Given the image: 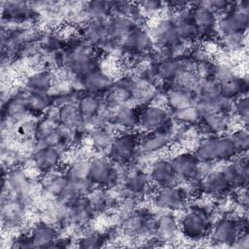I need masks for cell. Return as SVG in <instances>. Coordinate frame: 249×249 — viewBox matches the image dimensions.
<instances>
[{
	"instance_id": "18",
	"label": "cell",
	"mask_w": 249,
	"mask_h": 249,
	"mask_svg": "<svg viewBox=\"0 0 249 249\" xmlns=\"http://www.w3.org/2000/svg\"><path fill=\"white\" fill-rule=\"evenodd\" d=\"M135 84L128 79H122L113 83L107 93V102L115 107L127 105L132 100V92Z\"/></svg>"
},
{
	"instance_id": "46",
	"label": "cell",
	"mask_w": 249,
	"mask_h": 249,
	"mask_svg": "<svg viewBox=\"0 0 249 249\" xmlns=\"http://www.w3.org/2000/svg\"><path fill=\"white\" fill-rule=\"evenodd\" d=\"M203 6H205L206 8L210 9L212 12H214L215 14L217 13H226L228 12L231 7V3L228 2V1H223V0H215V1H205V2H200Z\"/></svg>"
},
{
	"instance_id": "29",
	"label": "cell",
	"mask_w": 249,
	"mask_h": 249,
	"mask_svg": "<svg viewBox=\"0 0 249 249\" xmlns=\"http://www.w3.org/2000/svg\"><path fill=\"white\" fill-rule=\"evenodd\" d=\"M202 125L210 134H225L231 125V119L227 112H216L201 117Z\"/></svg>"
},
{
	"instance_id": "3",
	"label": "cell",
	"mask_w": 249,
	"mask_h": 249,
	"mask_svg": "<svg viewBox=\"0 0 249 249\" xmlns=\"http://www.w3.org/2000/svg\"><path fill=\"white\" fill-rule=\"evenodd\" d=\"M242 231H247L246 215L240 218L225 215L213 223L209 237L215 244L231 246Z\"/></svg>"
},
{
	"instance_id": "45",
	"label": "cell",
	"mask_w": 249,
	"mask_h": 249,
	"mask_svg": "<svg viewBox=\"0 0 249 249\" xmlns=\"http://www.w3.org/2000/svg\"><path fill=\"white\" fill-rule=\"evenodd\" d=\"M77 245L80 248H97L102 245V239L97 234H88L81 237Z\"/></svg>"
},
{
	"instance_id": "10",
	"label": "cell",
	"mask_w": 249,
	"mask_h": 249,
	"mask_svg": "<svg viewBox=\"0 0 249 249\" xmlns=\"http://www.w3.org/2000/svg\"><path fill=\"white\" fill-rule=\"evenodd\" d=\"M226 180L228 181L231 190H239L247 187L249 164L245 155L236 157L233 160L227 161L221 168Z\"/></svg>"
},
{
	"instance_id": "42",
	"label": "cell",
	"mask_w": 249,
	"mask_h": 249,
	"mask_svg": "<svg viewBox=\"0 0 249 249\" xmlns=\"http://www.w3.org/2000/svg\"><path fill=\"white\" fill-rule=\"evenodd\" d=\"M231 111L239 120L240 125L247 126L249 120V99L247 94L241 95L232 101Z\"/></svg>"
},
{
	"instance_id": "43",
	"label": "cell",
	"mask_w": 249,
	"mask_h": 249,
	"mask_svg": "<svg viewBox=\"0 0 249 249\" xmlns=\"http://www.w3.org/2000/svg\"><path fill=\"white\" fill-rule=\"evenodd\" d=\"M89 160H77L69 166L66 175L71 180H89Z\"/></svg>"
},
{
	"instance_id": "38",
	"label": "cell",
	"mask_w": 249,
	"mask_h": 249,
	"mask_svg": "<svg viewBox=\"0 0 249 249\" xmlns=\"http://www.w3.org/2000/svg\"><path fill=\"white\" fill-rule=\"evenodd\" d=\"M7 183L18 196H23L29 190L30 184L28 178L21 170H13L7 177Z\"/></svg>"
},
{
	"instance_id": "2",
	"label": "cell",
	"mask_w": 249,
	"mask_h": 249,
	"mask_svg": "<svg viewBox=\"0 0 249 249\" xmlns=\"http://www.w3.org/2000/svg\"><path fill=\"white\" fill-rule=\"evenodd\" d=\"M213 223L211 211L207 207L193 205L180 219V232L190 240H201L209 235Z\"/></svg>"
},
{
	"instance_id": "32",
	"label": "cell",
	"mask_w": 249,
	"mask_h": 249,
	"mask_svg": "<svg viewBox=\"0 0 249 249\" xmlns=\"http://www.w3.org/2000/svg\"><path fill=\"white\" fill-rule=\"evenodd\" d=\"M102 102L99 96L85 93L77 102V106L84 120V124L91 123L97 116V113L101 107Z\"/></svg>"
},
{
	"instance_id": "21",
	"label": "cell",
	"mask_w": 249,
	"mask_h": 249,
	"mask_svg": "<svg viewBox=\"0 0 249 249\" xmlns=\"http://www.w3.org/2000/svg\"><path fill=\"white\" fill-rule=\"evenodd\" d=\"M151 36L155 43L166 49H170L179 41L174 24L170 18L158 21L152 30Z\"/></svg>"
},
{
	"instance_id": "27",
	"label": "cell",
	"mask_w": 249,
	"mask_h": 249,
	"mask_svg": "<svg viewBox=\"0 0 249 249\" xmlns=\"http://www.w3.org/2000/svg\"><path fill=\"white\" fill-rule=\"evenodd\" d=\"M43 186L49 195L56 197L57 199L64 200L69 186V178L66 174L62 175L60 173L50 172L46 174Z\"/></svg>"
},
{
	"instance_id": "15",
	"label": "cell",
	"mask_w": 249,
	"mask_h": 249,
	"mask_svg": "<svg viewBox=\"0 0 249 249\" xmlns=\"http://www.w3.org/2000/svg\"><path fill=\"white\" fill-rule=\"evenodd\" d=\"M60 159L59 149L50 146H41L32 155V161L35 168L45 174L53 172L59 164Z\"/></svg>"
},
{
	"instance_id": "9",
	"label": "cell",
	"mask_w": 249,
	"mask_h": 249,
	"mask_svg": "<svg viewBox=\"0 0 249 249\" xmlns=\"http://www.w3.org/2000/svg\"><path fill=\"white\" fill-rule=\"evenodd\" d=\"M175 175L180 180L194 181L200 176V161L194 152L182 151L170 159Z\"/></svg>"
},
{
	"instance_id": "12",
	"label": "cell",
	"mask_w": 249,
	"mask_h": 249,
	"mask_svg": "<svg viewBox=\"0 0 249 249\" xmlns=\"http://www.w3.org/2000/svg\"><path fill=\"white\" fill-rule=\"evenodd\" d=\"M187 201V195L184 189L176 186H162L156 190L155 203L158 208L163 211H176L182 209Z\"/></svg>"
},
{
	"instance_id": "37",
	"label": "cell",
	"mask_w": 249,
	"mask_h": 249,
	"mask_svg": "<svg viewBox=\"0 0 249 249\" xmlns=\"http://www.w3.org/2000/svg\"><path fill=\"white\" fill-rule=\"evenodd\" d=\"M25 95L28 109L31 112H44L50 107L53 102L52 97L49 95V92L28 91V93Z\"/></svg>"
},
{
	"instance_id": "1",
	"label": "cell",
	"mask_w": 249,
	"mask_h": 249,
	"mask_svg": "<svg viewBox=\"0 0 249 249\" xmlns=\"http://www.w3.org/2000/svg\"><path fill=\"white\" fill-rule=\"evenodd\" d=\"M194 154L200 163L227 162L239 153L229 135L209 134L198 140Z\"/></svg>"
},
{
	"instance_id": "44",
	"label": "cell",
	"mask_w": 249,
	"mask_h": 249,
	"mask_svg": "<svg viewBox=\"0 0 249 249\" xmlns=\"http://www.w3.org/2000/svg\"><path fill=\"white\" fill-rule=\"evenodd\" d=\"M246 32L222 35V44L227 50L236 52L241 50L246 45Z\"/></svg>"
},
{
	"instance_id": "17",
	"label": "cell",
	"mask_w": 249,
	"mask_h": 249,
	"mask_svg": "<svg viewBox=\"0 0 249 249\" xmlns=\"http://www.w3.org/2000/svg\"><path fill=\"white\" fill-rule=\"evenodd\" d=\"M170 19L174 24L179 40L191 42L199 38L197 29L191 17V9L186 10L184 7L179 9Z\"/></svg>"
},
{
	"instance_id": "25",
	"label": "cell",
	"mask_w": 249,
	"mask_h": 249,
	"mask_svg": "<svg viewBox=\"0 0 249 249\" xmlns=\"http://www.w3.org/2000/svg\"><path fill=\"white\" fill-rule=\"evenodd\" d=\"M56 119L59 124L68 130L76 129L84 124V120L77 103H65L61 105L57 110Z\"/></svg>"
},
{
	"instance_id": "33",
	"label": "cell",
	"mask_w": 249,
	"mask_h": 249,
	"mask_svg": "<svg viewBox=\"0 0 249 249\" xmlns=\"http://www.w3.org/2000/svg\"><path fill=\"white\" fill-rule=\"evenodd\" d=\"M89 136L94 149L97 151H107V153L115 137V135H113L110 130L98 124L90 128Z\"/></svg>"
},
{
	"instance_id": "36",
	"label": "cell",
	"mask_w": 249,
	"mask_h": 249,
	"mask_svg": "<svg viewBox=\"0 0 249 249\" xmlns=\"http://www.w3.org/2000/svg\"><path fill=\"white\" fill-rule=\"evenodd\" d=\"M53 78L47 71H41L31 75L26 83L28 91L34 92H49L52 88Z\"/></svg>"
},
{
	"instance_id": "40",
	"label": "cell",
	"mask_w": 249,
	"mask_h": 249,
	"mask_svg": "<svg viewBox=\"0 0 249 249\" xmlns=\"http://www.w3.org/2000/svg\"><path fill=\"white\" fill-rule=\"evenodd\" d=\"M173 117L182 124L195 125L201 123V115L199 114L196 107L192 104L182 110L173 113Z\"/></svg>"
},
{
	"instance_id": "7",
	"label": "cell",
	"mask_w": 249,
	"mask_h": 249,
	"mask_svg": "<svg viewBox=\"0 0 249 249\" xmlns=\"http://www.w3.org/2000/svg\"><path fill=\"white\" fill-rule=\"evenodd\" d=\"M117 163L109 157L98 156L89 160V179L93 186L106 188L117 183Z\"/></svg>"
},
{
	"instance_id": "6",
	"label": "cell",
	"mask_w": 249,
	"mask_h": 249,
	"mask_svg": "<svg viewBox=\"0 0 249 249\" xmlns=\"http://www.w3.org/2000/svg\"><path fill=\"white\" fill-rule=\"evenodd\" d=\"M140 140L131 130L115 135L108 151V157L116 163H128L136 156Z\"/></svg>"
},
{
	"instance_id": "13",
	"label": "cell",
	"mask_w": 249,
	"mask_h": 249,
	"mask_svg": "<svg viewBox=\"0 0 249 249\" xmlns=\"http://www.w3.org/2000/svg\"><path fill=\"white\" fill-rule=\"evenodd\" d=\"M191 17L197 29L199 38L209 37L217 30V16L200 2L191 8Z\"/></svg>"
},
{
	"instance_id": "26",
	"label": "cell",
	"mask_w": 249,
	"mask_h": 249,
	"mask_svg": "<svg viewBox=\"0 0 249 249\" xmlns=\"http://www.w3.org/2000/svg\"><path fill=\"white\" fill-rule=\"evenodd\" d=\"M195 96L192 92L177 87L170 88L165 94V102L167 108L172 111V113L182 110L188 106L194 104Z\"/></svg>"
},
{
	"instance_id": "24",
	"label": "cell",
	"mask_w": 249,
	"mask_h": 249,
	"mask_svg": "<svg viewBox=\"0 0 249 249\" xmlns=\"http://www.w3.org/2000/svg\"><path fill=\"white\" fill-rule=\"evenodd\" d=\"M134 20L125 15H119L109 20V40L110 42L123 43L126 36L136 27Z\"/></svg>"
},
{
	"instance_id": "30",
	"label": "cell",
	"mask_w": 249,
	"mask_h": 249,
	"mask_svg": "<svg viewBox=\"0 0 249 249\" xmlns=\"http://www.w3.org/2000/svg\"><path fill=\"white\" fill-rule=\"evenodd\" d=\"M149 179V175H147L144 171H131L124 180L125 191L132 196H145L150 188Z\"/></svg>"
},
{
	"instance_id": "47",
	"label": "cell",
	"mask_w": 249,
	"mask_h": 249,
	"mask_svg": "<svg viewBox=\"0 0 249 249\" xmlns=\"http://www.w3.org/2000/svg\"><path fill=\"white\" fill-rule=\"evenodd\" d=\"M235 202L236 205L239 207L241 211V215H246L248 210V193H247V187L239 189L236 191V196H235Z\"/></svg>"
},
{
	"instance_id": "8",
	"label": "cell",
	"mask_w": 249,
	"mask_h": 249,
	"mask_svg": "<svg viewBox=\"0 0 249 249\" xmlns=\"http://www.w3.org/2000/svg\"><path fill=\"white\" fill-rule=\"evenodd\" d=\"M66 64L74 74L84 77L95 69V56L89 46L73 47L65 57Z\"/></svg>"
},
{
	"instance_id": "4",
	"label": "cell",
	"mask_w": 249,
	"mask_h": 249,
	"mask_svg": "<svg viewBox=\"0 0 249 249\" xmlns=\"http://www.w3.org/2000/svg\"><path fill=\"white\" fill-rule=\"evenodd\" d=\"M139 126L148 132H172L169 109L160 104L150 103L139 113Z\"/></svg>"
},
{
	"instance_id": "5",
	"label": "cell",
	"mask_w": 249,
	"mask_h": 249,
	"mask_svg": "<svg viewBox=\"0 0 249 249\" xmlns=\"http://www.w3.org/2000/svg\"><path fill=\"white\" fill-rule=\"evenodd\" d=\"M249 22V2L231 3V9L217 21V30L222 35L246 32Z\"/></svg>"
},
{
	"instance_id": "14",
	"label": "cell",
	"mask_w": 249,
	"mask_h": 249,
	"mask_svg": "<svg viewBox=\"0 0 249 249\" xmlns=\"http://www.w3.org/2000/svg\"><path fill=\"white\" fill-rule=\"evenodd\" d=\"M149 178L158 187L176 186L180 179L175 175L170 160L157 159L149 168Z\"/></svg>"
},
{
	"instance_id": "20",
	"label": "cell",
	"mask_w": 249,
	"mask_h": 249,
	"mask_svg": "<svg viewBox=\"0 0 249 249\" xmlns=\"http://www.w3.org/2000/svg\"><path fill=\"white\" fill-rule=\"evenodd\" d=\"M159 241H170L179 232V222L170 211H165L155 221V231Z\"/></svg>"
},
{
	"instance_id": "41",
	"label": "cell",
	"mask_w": 249,
	"mask_h": 249,
	"mask_svg": "<svg viewBox=\"0 0 249 249\" xmlns=\"http://www.w3.org/2000/svg\"><path fill=\"white\" fill-rule=\"evenodd\" d=\"M228 135L232 140L238 153L241 155H245L249 147V132L247 126H237Z\"/></svg>"
},
{
	"instance_id": "39",
	"label": "cell",
	"mask_w": 249,
	"mask_h": 249,
	"mask_svg": "<svg viewBox=\"0 0 249 249\" xmlns=\"http://www.w3.org/2000/svg\"><path fill=\"white\" fill-rule=\"evenodd\" d=\"M29 112L27 102H26V95L25 94H17L13 98L9 100L7 103V115L11 118L19 119L25 116Z\"/></svg>"
},
{
	"instance_id": "28",
	"label": "cell",
	"mask_w": 249,
	"mask_h": 249,
	"mask_svg": "<svg viewBox=\"0 0 249 249\" xmlns=\"http://www.w3.org/2000/svg\"><path fill=\"white\" fill-rule=\"evenodd\" d=\"M171 141V133L168 132H148L139 143V150L146 154L151 155L164 149Z\"/></svg>"
},
{
	"instance_id": "16",
	"label": "cell",
	"mask_w": 249,
	"mask_h": 249,
	"mask_svg": "<svg viewBox=\"0 0 249 249\" xmlns=\"http://www.w3.org/2000/svg\"><path fill=\"white\" fill-rule=\"evenodd\" d=\"M124 48L135 54H147L154 47V40L147 31L135 27L122 43Z\"/></svg>"
},
{
	"instance_id": "22",
	"label": "cell",
	"mask_w": 249,
	"mask_h": 249,
	"mask_svg": "<svg viewBox=\"0 0 249 249\" xmlns=\"http://www.w3.org/2000/svg\"><path fill=\"white\" fill-rule=\"evenodd\" d=\"M113 82L104 72L97 69L89 72L82 77V86L86 93L99 96L103 92H107Z\"/></svg>"
},
{
	"instance_id": "35",
	"label": "cell",
	"mask_w": 249,
	"mask_h": 249,
	"mask_svg": "<svg viewBox=\"0 0 249 249\" xmlns=\"http://www.w3.org/2000/svg\"><path fill=\"white\" fill-rule=\"evenodd\" d=\"M32 8L24 2H5L3 15L9 19H26L32 15Z\"/></svg>"
},
{
	"instance_id": "23",
	"label": "cell",
	"mask_w": 249,
	"mask_h": 249,
	"mask_svg": "<svg viewBox=\"0 0 249 249\" xmlns=\"http://www.w3.org/2000/svg\"><path fill=\"white\" fill-rule=\"evenodd\" d=\"M220 95L233 101L235 98L247 94L248 81L246 77L234 75L229 79L218 82Z\"/></svg>"
},
{
	"instance_id": "31",
	"label": "cell",
	"mask_w": 249,
	"mask_h": 249,
	"mask_svg": "<svg viewBox=\"0 0 249 249\" xmlns=\"http://www.w3.org/2000/svg\"><path fill=\"white\" fill-rule=\"evenodd\" d=\"M139 113L135 107L128 105L118 107L112 123L125 130L139 126Z\"/></svg>"
},
{
	"instance_id": "11",
	"label": "cell",
	"mask_w": 249,
	"mask_h": 249,
	"mask_svg": "<svg viewBox=\"0 0 249 249\" xmlns=\"http://www.w3.org/2000/svg\"><path fill=\"white\" fill-rule=\"evenodd\" d=\"M194 181L196 182L197 190L200 193L211 196L225 197L231 191L221 169L210 170Z\"/></svg>"
},
{
	"instance_id": "50",
	"label": "cell",
	"mask_w": 249,
	"mask_h": 249,
	"mask_svg": "<svg viewBox=\"0 0 249 249\" xmlns=\"http://www.w3.org/2000/svg\"><path fill=\"white\" fill-rule=\"evenodd\" d=\"M231 247L235 248H242L246 249L249 247V237H248V231H242L237 239L234 241V243L231 245Z\"/></svg>"
},
{
	"instance_id": "34",
	"label": "cell",
	"mask_w": 249,
	"mask_h": 249,
	"mask_svg": "<svg viewBox=\"0 0 249 249\" xmlns=\"http://www.w3.org/2000/svg\"><path fill=\"white\" fill-rule=\"evenodd\" d=\"M184 71H186V69L179 58L165 59L156 66V74L166 81L174 82Z\"/></svg>"
},
{
	"instance_id": "48",
	"label": "cell",
	"mask_w": 249,
	"mask_h": 249,
	"mask_svg": "<svg viewBox=\"0 0 249 249\" xmlns=\"http://www.w3.org/2000/svg\"><path fill=\"white\" fill-rule=\"evenodd\" d=\"M138 6L140 7L141 10H144L146 12H158L162 9L164 6L163 3L158 2V1H145V2H140L138 3Z\"/></svg>"
},
{
	"instance_id": "19",
	"label": "cell",
	"mask_w": 249,
	"mask_h": 249,
	"mask_svg": "<svg viewBox=\"0 0 249 249\" xmlns=\"http://www.w3.org/2000/svg\"><path fill=\"white\" fill-rule=\"evenodd\" d=\"M29 238L34 248L55 247L58 240V234L53 225L41 222L33 227Z\"/></svg>"
},
{
	"instance_id": "49",
	"label": "cell",
	"mask_w": 249,
	"mask_h": 249,
	"mask_svg": "<svg viewBox=\"0 0 249 249\" xmlns=\"http://www.w3.org/2000/svg\"><path fill=\"white\" fill-rule=\"evenodd\" d=\"M11 248H34L29 236H18L11 242Z\"/></svg>"
}]
</instances>
